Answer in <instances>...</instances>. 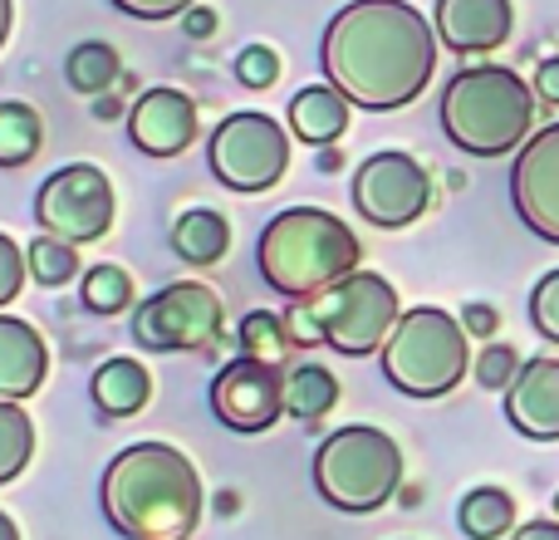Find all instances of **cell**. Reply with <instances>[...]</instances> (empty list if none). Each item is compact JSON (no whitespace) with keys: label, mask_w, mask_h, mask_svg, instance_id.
<instances>
[{"label":"cell","mask_w":559,"mask_h":540,"mask_svg":"<svg viewBox=\"0 0 559 540\" xmlns=\"http://www.w3.org/2000/svg\"><path fill=\"white\" fill-rule=\"evenodd\" d=\"M319 59L348 104L393 114L437 74V25L403 0H354L329 20Z\"/></svg>","instance_id":"cell-1"},{"label":"cell","mask_w":559,"mask_h":540,"mask_svg":"<svg viewBox=\"0 0 559 540\" xmlns=\"http://www.w3.org/2000/svg\"><path fill=\"white\" fill-rule=\"evenodd\" d=\"M104 516L123 540H187L202 521V477L167 443L123 447L104 472Z\"/></svg>","instance_id":"cell-2"},{"label":"cell","mask_w":559,"mask_h":540,"mask_svg":"<svg viewBox=\"0 0 559 540\" xmlns=\"http://www.w3.org/2000/svg\"><path fill=\"white\" fill-rule=\"evenodd\" d=\"M535 128V89L506 64L456 69L442 89V133L472 157L521 153Z\"/></svg>","instance_id":"cell-3"},{"label":"cell","mask_w":559,"mask_h":540,"mask_svg":"<svg viewBox=\"0 0 559 540\" xmlns=\"http://www.w3.org/2000/svg\"><path fill=\"white\" fill-rule=\"evenodd\" d=\"M358 256H364L358 236L324 207L280 212L261 232V246H255L265 285L295 300H314L324 290H334L338 280H348L358 270Z\"/></svg>","instance_id":"cell-4"},{"label":"cell","mask_w":559,"mask_h":540,"mask_svg":"<svg viewBox=\"0 0 559 540\" xmlns=\"http://www.w3.org/2000/svg\"><path fill=\"white\" fill-rule=\"evenodd\" d=\"M472 368V334L452 309L417 305L397 319L393 339L383 344V374L407 398H442Z\"/></svg>","instance_id":"cell-5"},{"label":"cell","mask_w":559,"mask_h":540,"mask_svg":"<svg viewBox=\"0 0 559 540\" xmlns=\"http://www.w3.org/2000/svg\"><path fill=\"white\" fill-rule=\"evenodd\" d=\"M397 319H403L397 290L378 270H354L334 290L309 300V309H295V325L289 329L299 339H324L329 349H338L348 359H364L393 339Z\"/></svg>","instance_id":"cell-6"},{"label":"cell","mask_w":559,"mask_h":540,"mask_svg":"<svg viewBox=\"0 0 559 540\" xmlns=\"http://www.w3.org/2000/svg\"><path fill=\"white\" fill-rule=\"evenodd\" d=\"M314 486L338 512H378L403 486V453L373 423L338 427L314 453Z\"/></svg>","instance_id":"cell-7"},{"label":"cell","mask_w":559,"mask_h":540,"mask_svg":"<svg viewBox=\"0 0 559 540\" xmlns=\"http://www.w3.org/2000/svg\"><path fill=\"white\" fill-rule=\"evenodd\" d=\"M206 157H212V173L222 187H231V192H265V187L280 183V173L289 163V138L271 114L241 108V114L222 118Z\"/></svg>","instance_id":"cell-8"},{"label":"cell","mask_w":559,"mask_h":540,"mask_svg":"<svg viewBox=\"0 0 559 540\" xmlns=\"http://www.w3.org/2000/svg\"><path fill=\"white\" fill-rule=\"evenodd\" d=\"M133 334L143 349L157 354H182V349H206L222 334V295L202 280H177L163 285L138 305Z\"/></svg>","instance_id":"cell-9"},{"label":"cell","mask_w":559,"mask_h":540,"mask_svg":"<svg viewBox=\"0 0 559 540\" xmlns=\"http://www.w3.org/2000/svg\"><path fill=\"white\" fill-rule=\"evenodd\" d=\"M35 222L59 242H98L114 226V183L94 163L59 167L35 197Z\"/></svg>","instance_id":"cell-10"},{"label":"cell","mask_w":559,"mask_h":540,"mask_svg":"<svg viewBox=\"0 0 559 540\" xmlns=\"http://www.w3.org/2000/svg\"><path fill=\"white\" fill-rule=\"evenodd\" d=\"M354 207L364 222L383 226V232L413 226L432 207V177L413 153L383 148L354 173Z\"/></svg>","instance_id":"cell-11"},{"label":"cell","mask_w":559,"mask_h":540,"mask_svg":"<svg viewBox=\"0 0 559 540\" xmlns=\"http://www.w3.org/2000/svg\"><path fill=\"white\" fill-rule=\"evenodd\" d=\"M212 413L222 418L231 433H265L285 413V374L280 364L265 359H231L222 374L212 378Z\"/></svg>","instance_id":"cell-12"},{"label":"cell","mask_w":559,"mask_h":540,"mask_svg":"<svg viewBox=\"0 0 559 540\" xmlns=\"http://www.w3.org/2000/svg\"><path fill=\"white\" fill-rule=\"evenodd\" d=\"M511 202L540 242L559 246V124L531 133L511 167Z\"/></svg>","instance_id":"cell-13"},{"label":"cell","mask_w":559,"mask_h":540,"mask_svg":"<svg viewBox=\"0 0 559 540\" xmlns=\"http://www.w3.org/2000/svg\"><path fill=\"white\" fill-rule=\"evenodd\" d=\"M128 133L147 157H177L197 138V104L182 89H147L128 114Z\"/></svg>","instance_id":"cell-14"},{"label":"cell","mask_w":559,"mask_h":540,"mask_svg":"<svg viewBox=\"0 0 559 540\" xmlns=\"http://www.w3.org/2000/svg\"><path fill=\"white\" fill-rule=\"evenodd\" d=\"M506 418L521 437L559 443V359H525L515 384L506 388Z\"/></svg>","instance_id":"cell-15"},{"label":"cell","mask_w":559,"mask_h":540,"mask_svg":"<svg viewBox=\"0 0 559 540\" xmlns=\"http://www.w3.org/2000/svg\"><path fill=\"white\" fill-rule=\"evenodd\" d=\"M437 39L456 55H486L511 39V0H437Z\"/></svg>","instance_id":"cell-16"},{"label":"cell","mask_w":559,"mask_h":540,"mask_svg":"<svg viewBox=\"0 0 559 540\" xmlns=\"http://www.w3.org/2000/svg\"><path fill=\"white\" fill-rule=\"evenodd\" d=\"M45 368L49 349L39 339V329L15 315H0V398H10V403L29 398L45 384Z\"/></svg>","instance_id":"cell-17"},{"label":"cell","mask_w":559,"mask_h":540,"mask_svg":"<svg viewBox=\"0 0 559 540\" xmlns=\"http://www.w3.org/2000/svg\"><path fill=\"white\" fill-rule=\"evenodd\" d=\"M348 114H354V104H348L334 84H309L289 98V133H295L299 143L329 148L334 138H344Z\"/></svg>","instance_id":"cell-18"},{"label":"cell","mask_w":559,"mask_h":540,"mask_svg":"<svg viewBox=\"0 0 559 540\" xmlns=\"http://www.w3.org/2000/svg\"><path fill=\"white\" fill-rule=\"evenodd\" d=\"M88 394H94V408L104 418H133L138 408H147V398H153V378H147V368L138 364V359H108L94 374Z\"/></svg>","instance_id":"cell-19"},{"label":"cell","mask_w":559,"mask_h":540,"mask_svg":"<svg viewBox=\"0 0 559 540\" xmlns=\"http://www.w3.org/2000/svg\"><path fill=\"white\" fill-rule=\"evenodd\" d=\"M338 403V378L324 364H295L285 374V413L295 423H324Z\"/></svg>","instance_id":"cell-20"},{"label":"cell","mask_w":559,"mask_h":540,"mask_svg":"<svg viewBox=\"0 0 559 540\" xmlns=\"http://www.w3.org/2000/svg\"><path fill=\"white\" fill-rule=\"evenodd\" d=\"M173 251L182 256L187 266H216L231 251V226H226V216L206 212V207L182 212L173 226Z\"/></svg>","instance_id":"cell-21"},{"label":"cell","mask_w":559,"mask_h":540,"mask_svg":"<svg viewBox=\"0 0 559 540\" xmlns=\"http://www.w3.org/2000/svg\"><path fill=\"white\" fill-rule=\"evenodd\" d=\"M456 521H462V531L472 540H501V536H511V526H515V502L501 486H476V492L462 496Z\"/></svg>","instance_id":"cell-22"},{"label":"cell","mask_w":559,"mask_h":540,"mask_svg":"<svg viewBox=\"0 0 559 540\" xmlns=\"http://www.w3.org/2000/svg\"><path fill=\"white\" fill-rule=\"evenodd\" d=\"M118 74H123V69H118V49L108 45V39H84V45L69 49L64 79L79 89V94H104Z\"/></svg>","instance_id":"cell-23"},{"label":"cell","mask_w":559,"mask_h":540,"mask_svg":"<svg viewBox=\"0 0 559 540\" xmlns=\"http://www.w3.org/2000/svg\"><path fill=\"white\" fill-rule=\"evenodd\" d=\"M29 453H35V423H29V413L20 403L0 398V482L25 472Z\"/></svg>","instance_id":"cell-24"},{"label":"cell","mask_w":559,"mask_h":540,"mask_svg":"<svg viewBox=\"0 0 559 540\" xmlns=\"http://www.w3.org/2000/svg\"><path fill=\"white\" fill-rule=\"evenodd\" d=\"M39 153V114L29 104H0V167H20Z\"/></svg>","instance_id":"cell-25"},{"label":"cell","mask_w":559,"mask_h":540,"mask_svg":"<svg viewBox=\"0 0 559 540\" xmlns=\"http://www.w3.org/2000/svg\"><path fill=\"white\" fill-rule=\"evenodd\" d=\"M84 305L94 309V315H118V309H128L133 305V275H128L123 266H94L84 275Z\"/></svg>","instance_id":"cell-26"},{"label":"cell","mask_w":559,"mask_h":540,"mask_svg":"<svg viewBox=\"0 0 559 540\" xmlns=\"http://www.w3.org/2000/svg\"><path fill=\"white\" fill-rule=\"evenodd\" d=\"M241 349L251 359H265V364H280V354L289 349V334H285V319L271 315V309H251L241 319Z\"/></svg>","instance_id":"cell-27"},{"label":"cell","mask_w":559,"mask_h":540,"mask_svg":"<svg viewBox=\"0 0 559 540\" xmlns=\"http://www.w3.org/2000/svg\"><path fill=\"white\" fill-rule=\"evenodd\" d=\"M74 270H79L74 242H59V236H39V242H29V275H35L39 285H64Z\"/></svg>","instance_id":"cell-28"},{"label":"cell","mask_w":559,"mask_h":540,"mask_svg":"<svg viewBox=\"0 0 559 540\" xmlns=\"http://www.w3.org/2000/svg\"><path fill=\"white\" fill-rule=\"evenodd\" d=\"M515 374H521V354L511 344H486L476 359V384L481 388H511Z\"/></svg>","instance_id":"cell-29"},{"label":"cell","mask_w":559,"mask_h":540,"mask_svg":"<svg viewBox=\"0 0 559 540\" xmlns=\"http://www.w3.org/2000/svg\"><path fill=\"white\" fill-rule=\"evenodd\" d=\"M531 325L540 329L550 344H559V270L540 275V285L531 290Z\"/></svg>","instance_id":"cell-30"},{"label":"cell","mask_w":559,"mask_h":540,"mask_svg":"<svg viewBox=\"0 0 559 540\" xmlns=\"http://www.w3.org/2000/svg\"><path fill=\"white\" fill-rule=\"evenodd\" d=\"M236 79H241L246 89H271L280 79V55L271 45H246L241 55H236Z\"/></svg>","instance_id":"cell-31"},{"label":"cell","mask_w":559,"mask_h":540,"mask_svg":"<svg viewBox=\"0 0 559 540\" xmlns=\"http://www.w3.org/2000/svg\"><path fill=\"white\" fill-rule=\"evenodd\" d=\"M20 290H25V251L0 232V309H5Z\"/></svg>","instance_id":"cell-32"},{"label":"cell","mask_w":559,"mask_h":540,"mask_svg":"<svg viewBox=\"0 0 559 540\" xmlns=\"http://www.w3.org/2000/svg\"><path fill=\"white\" fill-rule=\"evenodd\" d=\"M114 5L138 20H173V15H187L197 0H114Z\"/></svg>","instance_id":"cell-33"},{"label":"cell","mask_w":559,"mask_h":540,"mask_svg":"<svg viewBox=\"0 0 559 540\" xmlns=\"http://www.w3.org/2000/svg\"><path fill=\"white\" fill-rule=\"evenodd\" d=\"M535 98H540L545 108H559V55L535 69Z\"/></svg>","instance_id":"cell-34"},{"label":"cell","mask_w":559,"mask_h":540,"mask_svg":"<svg viewBox=\"0 0 559 540\" xmlns=\"http://www.w3.org/2000/svg\"><path fill=\"white\" fill-rule=\"evenodd\" d=\"M462 325H466V334L491 339V334H496V309H491V305H466V309H462Z\"/></svg>","instance_id":"cell-35"},{"label":"cell","mask_w":559,"mask_h":540,"mask_svg":"<svg viewBox=\"0 0 559 540\" xmlns=\"http://www.w3.org/2000/svg\"><path fill=\"white\" fill-rule=\"evenodd\" d=\"M182 20H187V35L192 39H212L216 35V10L212 5H192Z\"/></svg>","instance_id":"cell-36"},{"label":"cell","mask_w":559,"mask_h":540,"mask_svg":"<svg viewBox=\"0 0 559 540\" xmlns=\"http://www.w3.org/2000/svg\"><path fill=\"white\" fill-rule=\"evenodd\" d=\"M511 540H559V521H525Z\"/></svg>","instance_id":"cell-37"},{"label":"cell","mask_w":559,"mask_h":540,"mask_svg":"<svg viewBox=\"0 0 559 540\" xmlns=\"http://www.w3.org/2000/svg\"><path fill=\"white\" fill-rule=\"evenodd\" d=\"M94 118H104V124H108V118H118V98H114V94L98 98V104H94Z\"/></svg>","instance_id":"cell-38"},{"label":"cell","mask_w":559,"mask_h":540,"mask_svg":"<svg viewBox=\"0 0 559 540\" xmlns=\"http://www.w3.org/2000/svg\"><path fill=\"white\" fill-rule=\"evenodd\" d=\"M10 15H15V10H10V0H0V45H5V35H10Z\"/></svg>","instance_id":"cell-39"},{"label":"cell","mask_w":559,"mask_h":540,"mask_svg":"<svg viewBox=\"0 0 559 540\" xmlns=\"http://www.w3.org/2000/svg\"><path fill=\"white\" fill-rule=\"evenodd\" d=\"M0 540H20V531H15V521H10L5 512H0Z\"/></svg>","instance_id":"cell-40"},{"label":"cell","mask_w":559,"mask_h":540,"mask_svg":"<svg viewBox=\"0 0 559 540\" xmlns=\"http://www.w3.org/2000/svg\"><path fill=\"white\" fill-rule=\"evenodd\" d=\"M555 512H559V492H555Z\"/></svg>","instance_id":"cell-41"}]
</instances>
